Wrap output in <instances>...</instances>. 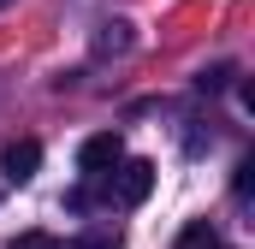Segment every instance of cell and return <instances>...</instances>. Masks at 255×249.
Masks as SVG:
<instances>
[{
	"label": "cell",
	"instance_id": "cell-8",
	"mask_svg": "<svg viewBox=\"0 0 255 249\" xmlns=\"http://www.w3.org/2000/svg\"><path fill=\"white\" fill-rule=\"evenodd\" d=\"M232 77H238V71H232V65H208V71H202V77H196V83H202V89H226V83H232Z\"/></svg>",
	"mask_w": 255,
	"mask_h": 249
},
{
	"label": "cell",
	"instance_id": "cell-7",
	"mask_svg": "<svg viewBox=\"0 0 255 249\" xmlns=\"http://www.w3.org/2000/svg\"><path fill=\"white\" fill-rule=\"evenodd\" d=\"M60 249H119V238H107V232H89V238H71Z\"/></svg>",
	"mask_w": 255,
	"mask_h": 249
},
{
	"label": "cell",
	"instance_id": "cell-10",
	"mask_svg": "<svg viewBox=\"0 0 255 249\" xmlns=\"http://www.w3.org/2000/svg\"><path fill=\"white\" fill-rule=\"evenodd\" d=\"M0 6H12V0H0Z\"/></svg>",
	"mask_w": 255,
	"mask_h": 249
},
{
	"label": "cell",
	"instance_id": "cell-5",
	"mask_svg": "<svg viewBox=\"0 0 255 249\" xmlns=\"http://www.w3.org/2000/svg\"><path fill=\"white\" fill-rule=\"evenodd\" d=\"M6 249H60V238H48V232H18Z\"/></svg>",
	"mask_w": 255,
	"mask_h": 249
},
{
	"label": "cell",
	"instance_id": "cell-1",
	"mask_svg": "<svg viewBox=\"0 0 255 249\" xmlns=\"http://www.w3.org/2000/svg\"><path fill=\"white\" fill-rule=\"evenodd\" d=\"M119 160H125V136H119V130H101V136H89V142L77 148V172H83V178H107Z\"/></svg>",
	"mask_w": 255,
	"mask_h": 249
},
{
	"label": "cell",
	"instance_id": "cell-2",
	"mask_svg": "<svg viewBox=\"0 0 255 249\" xmlns=\"http://www.w3.org/2000/svg\"><path fill=\"white\" fill-rule=\"evenodd\" d=\"M36 166H42V142H36V136H12V142L0 148V172H6V184H30Z\"/></svg>",
	"mask_w": 255,
	"mask_h": 249
},
{
	"label": "cell",
	"instance_id": "cell-6",
	"mask_svg": "<svg viewBox=\"0 0 255 249\" xmlns=\"http://www.w3.org/2000/svg\"><path fill=\"white\" fill-rule=\"evenodd\" d=\"M107 36H101V48H130V24L125 18H113V24H101Z\"/></svg>",
	"mask_w": 255,
	"mask_h": 249
},
{
	"label": "cell",
	"instance_id": "cell-4",
	"mask_svg": "<svg viewBox=\"0 0 255 249\" xmlns=\"http://www.w3.org/2000/svg\"><path fill=\"white\" fill-rule=\"evenodd\" d=\"M178 249H226V244L214 238V226H208V220H190V226L178 232Z\"/></svg>",
	"mask_w": 255,
	"mask_h": 249
},
{
	"label": "cell",
	"instance_id": "cell-3",
	"mask_svg": "<svg viewBox=\"0 0 255 249\" xmlns=\"http://www.w3.org/2000/svg\"><path fill=\"white\" fill-rule=\"evenodd\" d=\"M113 172H119V202H125V208L148 202V190H154V160H119Z\"/></svg>",
	"mask_w": 255,
	"mask_h": 249
},
{
	"label": "cell",
	"instance_id": "cell-9",
	"mask_svg": "<svg viewBox=\"0 0 255 249\" xmlns=\"http://www.w3.org/2000/svg\"><path fill=\"white\" fill-rule=\"evenodd\" d=\"M250 172H255V160H244V166H238V178H232V190H238V202H250Z\"/></svg>",
	"mask_w": 255,
	"mask_h": 249
}]
</instances>
